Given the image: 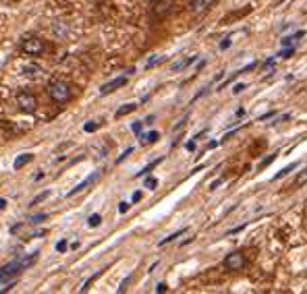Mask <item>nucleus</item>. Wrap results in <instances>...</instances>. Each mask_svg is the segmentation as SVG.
<instances>
[{
	"instance_id": "nucleus-36",
	"label": "nucleus",
	"mask_w": 307,
	"mask_h": 294,
	"mask_svg": "<svg viewBox=\"0 0 307 294\" xmlns=\"http://www.w3.org/2000/svg\"><path fill=\"white\" fill-rule=\"evenodd\" d=\"M274 158H276V156H270V158H266V160L262 162V166H259V168H266V166H268V164H270V162H272Z\"/></svg>"
},
{
	"instance_id": "nucleus-39",
	"label": "nucleus",
	"mask_w": 307,
	"mask_h": 294,
	"mask_svg": "<svg viewBox=\"0 0 307 294\" xmlns=\"http://www.w3.org/2000/svg\"><path fill=\"white\" fill-rule=\"evenodd\" d=\"M274 65V58H268L266 63H264V68H268V66H272Z\"/></svg>"
},
{
	"instance_id": "nucleus-35",
	"label": "nucleus",
	"mask_w": 307,
	"mask_h": 294,
	"mask_svg": "<svg viewBox=\"0 0 307 294\" xmlns=\"http://www.w3.org/2000/svg\"><path fill=\"white\" fill-rule=\"evenodd\" d=\"M131 199H133V203H137V201H141V191H135Z\"/></svg>"
},
{
	"instance_id": "nucleus-16",
	"label": "nucleus",
	"mask_w": 307,
	"mask_h": 294,
	"mask_svg": "<svg viewBox=\"0 0 307 294\" xmlns=\"http://www.w3.org/2000/svg\"><path fill=\"white\" fill-rule=\"evenodd\" d=\"M297 166H299V164H290V166H287V168H282L278 174H274V179H272V180H280L282 176H287V174H290V172H293V170H295Z\"/></svg>"
},
{
	"instance_id": "nucleus-14",
	"label": "nucleus",
	"mask_w": 307,
	"mask_h": 294,
	"mask_svg": "<svg viewBox=\"0 0 307 294\" xmlns=\"http://www.w3.org/2000/svg\"><path fill=\"white\" fill-rule=\"evenodd\" d=\"M139 139H141V145H150V143H156L158 141L160 133H158V131H152V133H148V135H141Z\"/></svg>"
},
{
	"instance_id": "nucleus-6",
	"label": "nucleus",
	"mask_w": 307,
	"mask_h": 294,
	"mask_svg": "<svg viewBox=\"0 0 307 294\" xmlns=\"http://www.w3.org/2000/svg\"><path fill=\"white\" fill-rule=\"evenodd\" d=\"M245 265H247V261H245L243 253H230L224 259V267L228 269V272H241Z\"/></svg>"
},
{
	"instance_id": "nucleus-1",
	"label": "nucleus",
	"mask_w": 307,
	"mask_h": 294,
	"mask_svg": "<svg viewBox=\"0 0 307 294\" xmlns=\"http://www.w3.org/2000/svg\"><path fill=\"white\" fill-rule=\"evenodd\" d=\"M37 259H40V251L29 253V255H25V257H21V259H17V261L6 263L4 267H0V282H13L21 272H25L27 267L35 265Z\"/></svg>"
},
{
	"instance_id": "nucleus-27",
	"label": "nucleus",
	"mask_w": 307,
	"mask_h": 294,
	"mask_svg": "<svg viewBox=\"0 0 307 294\" xmlns=\"http://www.w3.org/2000/svg\"><path fill=\"white\" fill-rule=\"evenodd\" d=\"M141 125H143V122H133V125H131V131H133L135 135L141 133Z\"/></svg>"
},
{
	"instance_id": "nucleus-19",
	"label": "nucleus",
	"mask_w": 307,
	"mask_h": 294,
	"mask_svg": "<svg viewBox=\"0 0 307 294\" xmlns=\"http://www.w3.org/2000/svg\"><path fill=\"white\" fill-rule=\"evenodd\" d=\"M100 276H102V272H96L94 276H91V278H89V280H87L85 284H83V286H81V292H87V290H89V286H91V284H94V282L98 280V278H100Z\"/></svg>"
},
{
	"instance_id": "nucleus-24",
	"label": "nucleus",
	"mask_w": 307,
	"mask_h": 294,
	"mask_svg": "<svg viewBox=\"0 0 307 294\" xmlns=\"http://www.w3.org/2000/svg\"><path fill=\"white\" fill-rule=\"evenodd\" d=\"M156 187H158V180L148 176V179H145V189H156Z\"/></svg>"
},
{
	"instance_id": "nucleus-17",
	"label": "nucleus",
	"mask_w": 307,
	"mask_h": 294,
	"mask_svg": "<svg viewBox=\"0 0 307 294\" xmlns=\"http://www.w3.org/2000/svg\"><path fill=\"white\" fill-rule=\"evenodd\" d=\"M160 162H162V158L154 160V162H152V164H148V166H145V168L141 170V172H137V176H145V174H150V172H152V170H154V168H156V166L160 164Z\"/></svg>"
},
{
	"instance_id": "nucleus-26",
	"label": "nucleus",
	"mask_w": 307,
	"mask_h": 294,
	"mask_svg": "<svg viewBox=\"0 0 307 294\" xmlns=\"http://www.w3.org/2000/svg\"><path fill=\"white\" fill-rule=\"evenodd\" d=\"M23 71H25L27 75H37V73H40V71H42V68L34 65V66H25V68H23Z\"/></svg>"
},
{
	"instance_id": "nucleus-13",
	"label": "nucleus",
	"mask_w": 307,
	"mask_h": 294,
	"mask_svg": "<svg viewBox=\"0 0 307 294\" xmlns=\"http://www.w3.org/2000/svg\"><path fill=\"white\" fill-rule=\"evenodd\" d=\"M135 110H137V104H125L122 108H119L117 114H114V116H117V118H122V116L131 114V112H135Z\"/></svg>"
},
{
	"instance_id": "nucleus-12",
	"label": "nucleus",
	"mask_w": 307,
	"mask_h": 294,
	"mask_svg": "<svg viewBox=\"0 0 307 294\" xmlns=\"http://www.w3.org/2000/svg\"><path fill=\"white\" fill-rule=\"evenodd\" d=\"M195 60H197V56H189V58H185V60H179V63H174V65H172V73L183 71V68H187L189 65H193Z\"/></svg>"
},
{
	"instance_id": "nucleus-31",
	"label": "nucleus",
	"mask_w": 307,
	"mask_h": 294,
	"mask_svg": "<svg viewBox=\"0 0 307 294\" xmlns=\"http://www.w3.org/2000/svg\"><path fill=\"white\" fill-rule=\"evenodd\" d=\"M129 282H131V276H129V278H127V280H125V282H122V284H120V288H119V292H125V290H127V286H129Z\"/></svg>"
},
{
	"instance_id": "nucleus-7",
	"label": "nucleus",
	"mask_w": 307,
	"mask_h": 294,
	"mask_svg": "<svg viewBox=\"0 0 307 294\" xmlns=\"http://www.w3.org/2000/svg\"><path fill=\"white\" fill-rule=\"evenodd\" d=\"M127 81H129L127 77H117V79H112V81H108L106 85H102L100 94H102V96H108V94H112V91H117L119 87H125Z\"/></svg>"
},
{
	"instance_id": "nucleus-4",
	"label": "nucleus",
	"mask_w": 307,
	"mask_h": 294,
	"mask_svg": "<svg viewBox=\"0 0 307 294\" xmlns=\"http://www.w3.org/2000/svg\"><path fill=\"white\" fill-rule=\"evenodd\" d=\"M174 11V0H154L152 4V17L154 19H164Z\"/></svg>"
},
{
	"instance_id": "nucleus-11",
	"label": "nucleus",
	"mask_w": 307,
	"mask_h": 294,
	"mask_svg": "<svg viewBox=\"0 0 307 294\" xmlns=\"http://www.w3.org/2000/svg\"><path fill=\"white\" fill-rule=\"evenodd\" d=\"M32 160H34V156H32V153H23V156H19L17 160H15L13 168H15V170H21V168H25V166H27Z\"/></svg>"
},
{
	"instance_id": "nucleus-20",
	"label": "nucleus",
	"mask_w": 307,
	"mask_h": 294,
	"mask_svg": "<svg viewBox=\"0 0 307 294\" xmlns=\"http://www.w3.org/2000/svg\"><path fill=\"white\" fill-rule=\"evenodd\" d=\"M48 195H50V191H44V193H40V195H37L35 199H32V203H29V205H37V203H42V201H46V199H48Z\"/></svg>"
},
{
	"instance_id": "nucleus-8",
	"label": "nucleus",
	"mask_w": 307,
	"mask_h": 294,
	"mask_svg": "<svg viewBox=\"0 0 307 294\" xmlns=\"http://www.w3.org/2000/svg\"><path fill=\"white\" fill-rule=\"evenodd\" d=\"M216 2V0H191L189 2V11L193 13V15H202L210 9V6Z\"/></svg>"
},
{
	"instance_id": "nucleus-37",
	"label": "nucleus",
	"mask_w": 307,
	"mask_h": 294,
	"mask_svg": "<svg viewBox=\"0 0 307 294\" xmlns=\"http://www.w3.org/2000/svg\"><path fill=\"white\" fill-rule=\"evenodd\" d=\"M185 147H187V149H189V151H195V141H189V143H187Z\"/></svg>"
},
{
	"instance_id": "nucleus-28",
	"label": "nucleus",
	"mask_w": 307,
	"mask_h": 294,
	"mask_svg": "<svg viewBox=\"0 0 307 294\" xmlns=\"http://www.w3.org/2000/svg\"><path fill=\"white\" fill-rule=\"evenodd\" d=\"M56 251H58V253L67 251V241H58V243H56Z\"/></svg>"
},
{
	"instance_id": "nucleus-32",
	"label": "nucleus",
	"mask_w": 307,
	"mask_h": 294,
	"mask_svg": "<svg viewBox=\"0 0 307 294\" xmlns=\"http://www.w3.org/2000/svg\"><path fill=\"white\" fill-rule=\"evenodd\" d=\"M222 182H224V179H218V180H214V182L210 184V189H212V191H214V189H218V187H220V184H222Z\"/></svg>"
},
{
	"instance_id": "nucleus-40",
	"label": "nucleus",
	"mask_w": 307,
	"mask_h": 294,
	"mask_svg": "<svg viewBox=\"0 0 307 294\" xmlns=\"http://www.w3.org/2000/svg\"><path fill=\"white\" fill-rule=\"evenodd\" d=\"M6 207V199H0V210H4Z\"/></svg>"
},
{
	"instance_id": "nucleus-21",
	"label": "nucleus",
	"mask_w": 307,
	"mask_h": 294,
	"mask_svg": "<svg viewBox=\"0 0 307 294\" xmlns=\"http://www.w3.org/2000/svg\"><path fill=\"white\" fill-rule=\"evenodd\" d=\"M164 56H154L152 60H148V65H145V66H148V68H152V66H156V65H160V63H164Z\"/></svg>"
},
{
	"instance_id": "nucleus-22",
	"label": "nucleus",
	"mask_w": 307,
	"mask_h": 294,
	"mask_svg": "<svg viewBox=\"0 0 307 294\" xmlns=\"http://www.w3.org/2000/svg\"><path fill=\"white\" fill-rule=\"evenodd\" d=\"M48 218V213H35V215H32V218H29V222L32 224H40L42 220H46Z\"/></svg>"
},
{
	"instance_id": "nucleus-5",
	"label": "nucleus",
	"mask_w": 307,
	"mask_h": 294,
	"mask_svg": "<svg viewBox=\"0 0 307 294\" xmlns=\"http://www.w3.org/2000/svg\"><path fill=\"white\" fill-rule=\"evenodd\" d=\"M17 106L23 112L32 114L37 110V98L34 94H29V91H21V94H17Z\"/></svg>"
},
{
	"instance_id": "nucleus-30",
	"label": "nucleus",
	"mask_w": 307,
	"mask_h": 294,
	"mask_svg": "<svg viewBox=\"0 0 307 294\" xmlns=\"http://www.w3.org/2000/svg\"><path fill=\"white\" fill-rule=\"evenodd\" d=\"M131 151H133V147H127V149H125V153H122V156H120V158L117 160V164H120V162L125 160V158H127V156H129V153H131Z\"/></svg>"
},
{
	"instance_id": "nucleus-34",
	"label": "nucleus",
	"mask_w": 307,
	"mask_h": 294,
	"mask_svg": "<svg viewBox=\"0 0 307 294\" xmlns=\"http://www.w3.org/2000/svg\"><path fill=\"white\" fill-rule=\"evenodd\" d=\"M245 87H247L245 83H239V85H235V89H233V91H235V94H241V91H243Z\"/></svg>"
},
{
	"instance_id": "nucleus-33",
	"label": "nucleus",
	"mask_w": 307,
	"mask_h": 294,
	"mask_svg": "<svg viewBox=\"0 0 307 294\" xmlns=\"http://www.w3.org/2000/svg\"><path fill=\"white\" fill-rule=\"evenodd\" d=\"M166 290H168V286H166L164 282H162V284H158V286H156V292H160V294H162V292H166Z\"/></svg>"
},
{
	"instance_id": "nucleus-2",
	"label": "nucleus",
	"mask_w": 307,
	"mask_h": 294,
	"mask_svg": "<svg viewBox=\"0 0 307 294\" xmlns=\"http://www.w3.org/2000/svg\"><path fill=\"white\" fill-rule=\"evenodd\" d=\"M48 94L56 104H65L73 98V87L67 81H52L48 85Z\"/></svg>"
},
{
	"instance_id": "nucleus-29",
	"label": "nucleus",
	"mask_w": 307,
	"mask_h": 294,
	"mask_svg": "<svg viewBox=\"0 0 307 294\" xmlns=\"http://www.w3.org/2000/svg\"><path fill=\"white\" fill-rule=\"evenodd\" d=\"M119 212H120V213H127V212H129V203H127V201L119 203Z\"/></svg>"
},
{
	"instance_id": "nucleus-23",
	"label": "nucleus",
	"mask_w": 307,
	"mask_h": 294,
	"mask_svg": "<svg viewBox=\"0 0 307 294\" xmlns=\"http://www.w3.org/2000/svg\"><path fill=\"white\" fill-rule=\"evenodd\" d=\"M293 54H295V48H293V46H290V48H285V50H282V52L278 54V56H280V58H290V56H293Z\"/></svg>"
},
{
	"instance_id": "nucleus-3",
	"label": "nucleus",
	"mask_w": 307,
	"mask_h": 294,
	"mask_svg": "<svg viewBox=\"0 0 307 294\" xmlns=\"http://www.w3.org/2000/svg\"><path fill=\"white\" fill-rule=\"evenodd\" d=\"M21 50H23V54H27V56H40V54L46 52V44H44L42 37L29 35L21 42Z\"/></svg>"
},
{
	"instance_id": "nucleus-15",
	"label": "nucleus",
	"mask_w": 307,
	"mask_h": 294,
	"mask_svg": "<svg viewBox=\"0 0 307 294\" xmlns=\"http://www.w3.org/2000/svg\"><path fill=\"white\" fill-rule=\"evenodd\" d=\"M185 232H187V228H181V230H176V232H174V234H171V236H166V238H164V241H160V246H164V245H168V243H172V241H174V238H179L181 234H185Z\"/></svg>"
},
{
	"instance_id": "nucleus-25",
	"label": "nucleus",
	"mask_w": 307,
	"mask_h": 294,
	"mask_svg": "<svg viewBox=\"0 0 307 294\" xmlns=\"http://www.w3.org/2000/svg\"><path fill=\"white\" fill-rule=\"evenodd\" d=\"M98 127H100V122H87V125L83 127V131H85V133H94Z\"/></svg>"
},
{
	"instance_id": "nucleus-9",
	"label": "nucleus",
	"mask_w": 307,
	"mask_h": 294,
	"mask_svg": "<svg viewBox=\"0 0 307 294\" xmlns=\"http://www.w3.org/2000/svg\"><path fill=\"white\" fill-rule=\"evenodd\" d=\"M98 176H100V172H94V174H91V176H87V179H85V180H83V182H79V184H77V187H75L73 191H68V193H67V197H73V195H77V193L85 191V189L89 187V184H91V182H96V180H98Z\"/></svg>"
},
{
	"instance_id": "nucleus-18",
	"label": "nucleus",
	"mask_w": 307,
	"mask_h": 294,
	"mask_svg": "<svg viewBox=\"0 0 307 294\" xmlns=\"http://www.w3.org/2000/svg\"><path fill=\"white\" fill-rule=\"evenodd\" d=\"M87 224H89V228H98L100 224H102V215H100V213H94V215H89Z\"/></svg>"
},
{
	"instance_id": "nucleus-38",
	"label": "nucleus",
	"mask_w": 307,
	"mask_h": 294,
	"mask_svg": "<svg viewBox=\"0 0 307 294\" xmlns=\"http://www.w3.org/2000/svg\"><path fill=\"white\" fill-rule=\"evenodd\" d=\"M228 46H230V40H226V42H222V44H220V50H226V48H228Z\"/></svg>"
},
{
	"instance_id": "nucleus-10",
	"label": "nucleus",
	"mask_w": 307,
	"mask_h": 294,
	"mask_svg": "<svg viewBox=\"0 0 307 294\" xmlns=\"http://www.w3.org/2000/svg\"><path fill=\"white\" fill-rule=\"evenodd\" d=\"M303 184H307V168L303 170V172H299L297 174V179H295V182L293 184H290V191H297V189H301L303 187Z\"/></svg>"
}]
</instances>
